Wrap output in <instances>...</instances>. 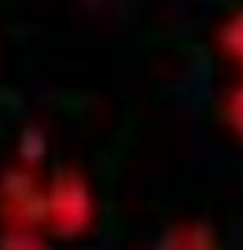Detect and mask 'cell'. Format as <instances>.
<instances>
[{"instance_id": "cell-1", "label": "cell", "mask_w": 243, "mask_h": 250, "mask_svg": "<svg viewBox=\"0 0 243 250\" xmlns=\"http://www.w3.org/2000/svg\"><path fill=\"white\" fill-rule=\"evenodd\" d=\"M47 216V183L34 164L16 162L0 169V222L42 227Z\"/></svg>"}, {"instance_id": "cell-4", "label": "cell", "mask_w": 243, "mask_h": 250, "mask_svg": "<svg viewBox=\"0 0 243 250\" xmlns=\"http://www.w3.org/2000/svg\"><path fill=\"white\" fill-rule=\"evenodd\" d=\"M0 250H50L39 227L3 224L0 229Z\"/></svg>"}, {"instance_id": "cell-2", "label": "cell", "mask_w": 243, "mask_h": 250, "mask_svg": "<svg viewBox=\"0 0 243 250\" xmlns=\"http://www.w3.org/2000/svg\"><path fill=\"white\" fill-rule=\"evenodd\" d=\"M92 190L84 172L71 164H63L47 180V216L45 227L52 232L71 237L84 232L92 222Z\"/></svg>"}, {"instance_id": "cell-5", "label": "cell", "mask_w": 243, "mask_h": 250, "mask_svg": "<svg viewBox=\"0 0 243 250\" xmlns=\"http://www.w3.org/2000/svg\"><path fill=\"white\" fill-rule=\"evenodd\" d=\"M219 117H222L225 128L243 141V78L225 91L222 102H219Z\"/></svg>"}, {"instance_id": "cell-3", "label": "cell", "mask_w": 243, "mask_h": 250, "mask_svg": "<svg viewBox=\"0 0 243 250\" xmlns=\"http://www.w3.org/2000/svg\"><path fill=\"white\" fill-rule=\"evenodd\" d=\"M215 44H217V50L222 52V58L230 62L233 68H238L241 76H243V8L233 11L217 26Z\"/></svg>"}]
</instances>
